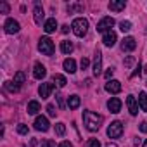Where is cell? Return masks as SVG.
Returning <instances> with one entry per match:
<instances>
[{"mask_svg":"<svg viewBox=\"0 0 147 147\" xmlns=\"http://www.w3.org/2000/svg\"><path fill=\"white\" fill-rule=\"evenodd\" d=\"M54 42L49 38V36H42L40 38V42H38V50L42 52V54H45V55H52L54 54Z\"/></svg>","mask_w":147,"mask_h":147,"instance_id":"cell-3","label":"cell"},{"mask_svg":"<svg viewBox=\"0 0 147 147\" xmlns=\"http://www.w3.org/2000/svg\"><path fill=\"white\" fill-rule=\"evenodd\" d=\"M106 90H107L109 94H119V92H121V83H119L118 80H109V82L106 83Z\"/></svg>","mask_w":147,"mask_h":147,"instance_id":"cell-13","label":"cell"},{"mask_svg":"<svg viewBox=\"0 0 147 147\" xmlns=\"http://www.w3.org/2000/svg\"><path fill=\"white\" fill-rule=\"evenodd\" d=\"M80 104H82V100H80L78 95H69V97H67V107H69V109H78Z\"/></svg>","mask_w":147,"mask_h":147,"instance_id":"cell-18","label":"cell"},{"mask_svg":"<svg viewBox=\"0 0 147 147\" xmlns=\"http://www.w3.org/2000/svg\"><path fill=\"white\" fill-rule=\"evenodd\" d=\"M24 80H26V76H24V73H23V71H18L16 75H14V83H16V85L21 87V85L24 83Z\"/></svg>","mask_w":147,"mask_h":147,"instance_id":"cell-24","label":"cell"},{"mask_svg":"<svg viewBox=\"0 0 147 147\" xmlns=\"http://www.w3.org/2000/svg\"><path fill=\"white\" fill-rule=\"evenodd\" d=\"M144 71H145V73H147V64H145V67H144Z\"/></svg>","mask_w":147,"mask_h":147,"instance_id":"cell-45","label":"cell"},{"mask_svg":"<svg viewBox=\"0 0 147 147\" xmlns=\"http://www.w3.org/2000/svg\"><path fill=\"white\" fill-rule=\"evenodd\" d=\"M33 18H35V23H36V24H42V21H43V7L40 5V2H35Z\"/></svg>","mask_w":147,"mask_h":147,"instance_id":"cell-12","label":"cell"},{"mask_svg":"<svg viewBox=\"0 0 147 147\" xmlns=\"http://www.w3.org/2000/svg\"><path fill=\"white\" fill-rule=\"evenodd\" d=\"M0 11H2V14H9V5H7V2H2V4H0Z\"/></svg>","mask_w":147,"mask_h":147,"instance_id":"cell-34","label":"cell"},{"mask_svg":"<svg viewBox=\"0 0 147 147\" xmlns=\"http://www.w3.org/2000/svg\"><path fill=\"white\" fill-rule=\"evenodd\" d=\"M73 50H75V45H73L69 40L61 42V52H62V54H71Z\"/></svg>","mask_w":147,"mask_h":147,"instance_id":"cell-21","label":"cell"},{"mask_svg":"<svg viewBox=\"0 0 147 147\" xmlns=\"http://www.w3.org/2000/svg\"><path fill=\"white\" fill-rule=\"evenodd\" d=\"M123 135V125L119 121H113L109 126H107V137L109 138H118Z\"/></svg>","mask_w":147,"mask_h":147,"instance_id":"cell-4","label":"cell"},{"mask_svg":"<svg viewBox=\"0 0 147 147\" xmlns=\"http://www.w3.org/2000/svg\"><path fill=\"white\" fill-rule=\"evenodd\" d=\"M80 66H82V69H87V67H88V59L83 57V59L80 61Z\"/></svg>","mask_w":147,"mask_h":147,"instance_id":"cell-36","label":"cell"},{"mask_svg":"<svg viewBox=\"0 0 147 147\" xmlns=\"http://www.w3.org/2000/svg\"><path fill=\"white\" fill-rule=\"evenodd\" d=\"M47 113H49V116H55V113H57L55 111V106L54 104H49L47 106Z\"/></svg>","mask_w":147,"mask_h":147,"instance_id":"cell-32","label":"cell"},{"mask_svg":"<svg viewBox=\"0 0 147 147\" xmlns=\"http://www.w3.org/2000/svg\"><path fill=\"white\" fill-rule=\"evenodd\" d=\"M28 131H30V130H28L26 125H18V133H19V135H28Z\"/></svg>","mask_w":147,"mask_h":147,"instance_id":"cell-30","label":"cell"},{"mask_svg":"<svg viewBox=\"0 0 147 147\" xmlns=\"http://www.w3.org/2000/svg\"><path fill=\"white\" fill-rule=\"evenodd\" d=\"M52 90H54V83H42L38 87V94H40L42 99H49L50 94H52Z\"/></svg>","mask_w":147,"mask_h":147,"instance_id":"cell-8","label":"cell"},{"mask_svg":"<svg viewBox=\"0 0 147 147\" xmlns=\"http://www.w3.org/2000/svg\"><path fill=\"white\" fill-rule=\"evenodd\" d=\"M40 147H55V142L54 140H50V138H45L43 142H42V145Z\"/></svg>","mask_w":147,"mask_h":147,"instance_id":"cell-31","label":"cell"},{"mask_svg":"<svg viewBox=\"0 0 147 147\" xmlns=\"http://www.w3.org/2000/svg\"><path fill=\"white\" fill-rule=\"evenodd\" d=\"M142 147H147V140H145V142H144V145H142Z\"/></svg>","mask_w":147,"mask_h":147,"instance_id":"cell-44","label":"cell"},{"mask_svg":"<svg viewBox=\"0 0 147 147\" xmlns=\"http://www.w3.org/2000/svg\"><path fill=\"white\" fill-rule=\"evenodd\" d=\"M126 106H128V111H130L131 116L138 114V102H137V99L133 95H128L126 97Z\"/></svg>","mask_w":147,"mask_h":147,"instance_id":"cell-10","label":"cell"},{"mask_svg":"<svg viewBox=\"0 0 147 147\" xmlns=\"http://www.w3.org/2000/svg\"><path fill=\"white\" fill-rule=\"evenodd\" d=\"M55 97H57V102H59V107H64V102H62V95H61V94H57Z\"/></svg>","mask_w":147,"mask_h":147,"instance_id":"cell-40","label":"cell"},{"mask_svg":"<svg viewBox=\"0 0 147 147\" xmlns=\"http://www.w3.org/2000/svg\"><path fill=\"white\" fill-rule=\"evenodd\" d=\"M100 73H102V54L97 50V54H95V61H94V75L99 76Z\"/></svg>","mask_w":147,"mask_h":147,"instance_id":"cell-16","label":"cell"},{"mask_svg":"<svg viewBox=\"0 0 147 147\" xmlns=\"http://www.w3.org/2000/svg\"><path fill=\"white\" fill-rule=\"evenodd\" d=\"M87 147H100L99 138H88L87 140Z\"/></svg>","mask_w":147,"mask_h":147,"instance_id":"cell-29","label":"cell"},{"mask_svg":"<svg viewBox=\"0 0 147 147\" xmlns=\"http://www.w3.org/2000/svg\"><path fill=\"white\" fill-rule=\"evenodd\" d=\"M59 147H73V144H71V142H67V140H64V142H61V144H59Z\"/></svg>","mask_w":147,"mask_h":147,"instance_id":"cell-41","label":"cell"},{"mask_svg":"<svg viewBox=\"0 0 147 147\" xmlns=\"http://www.w3.org/2000/svg\"><path fill=\"white\" fill-rule=\"evenodd\" d=\"M71 30H73V33H75L76 36H85L87 31H88V21L83 19V18H76L75 21H73V24H71Z\"/></svg>","mask_w":147,"mask_h":147,"instance_id":"cell-2","label":"cell"},{"mask_svg":"<svg viewBox=\"0 0 147 147\" xmlns=\"http://www.w3.org/2000/svg\"><path fill=\"white\" fill-rule=\"evenodd\" d=\"M121 49H123L125 52H131V50H135V49H137V42H135V38H133V36H126V38H123V42H121Z\"/></svg>","mask_w":147,"mask_h":147,"instance_id":"cell-7","label":"cell"},{"mask_svg":"<svg viewBox=\"0 0 147 147\" xmlns=\"http://www.w3.org/2000/svg\"><path fill=\"white\" fill-rule=\"evenodd\" d=\"M138 106H140L142 111L147 113V94H145V92H140V94H138Z\"/></svg>","mask_w":147,"mask_h":147,"instance_id":"cell-23","label":"cell"},{"mask_svg":"<svg viewBox=\"0 0 147 147\" xmlns=\"http://www.w3.org/2000/svg\"><path fill=\"white\" fill-rule=\"evenodd\" d=\"M4 87H5V90H9V92H19V85H16V83H11V82H7V83H4Z\"/></svg>","mask_w":147,"mask_h":147,"instance_id":"cell-26","label":"cell"},{"mask_svg":"<svg viewBox=\"0 0 147 147\" xmlns=\"http://www.w3.org/2000/svg\"><path fill=\"white\" fill-rule=\"evenodd\" d=\"M116 40H118V36H116V33H114V31L104 33L102 42H104V45H106V47H114V45H116Z\"/></svg>","mask_w":147,"mask_h":147,"instance_id":"cell-15","label":"cell"},{"mask_svg":"<svg viewBox=\"0 0 147 147\" xmlns=\"http://www.w3.org/2000/svg\"><path fill=\"white\" fill-rule=\"evenodd\" d=\"M107 109L111 111V113H119L121 111V100L118 99V97H111L109 99V102H107Z\"/></svg>","mask_w":147,"mask_h":147,"instance_id":"cell-14","label":"cell"},{"mask_svg":"<svg viewBox=\"0 0 147 147\" xmlns=\"http://www.w3.org/2000/svg\"><path fill=\"white\" fill-rule=\"evenodd\" d=\"M43 30H45V33H54V31L57 30V21H55V18L47 19L45 24H43Z\"/></svg>","mask_w":147,"mask_h":147,"instance_id":"cell-17","label":"cell"},{"mask_svg":"<svg viewBox=\"0 0 147 147\" xmlns=\"http://www.w3.org/2000/svg\"><path fill=\"white\" fill-rule=\"evenodd\" d=\"M114 26V19L113 18H102L99 23H97V31H100V33H109V31H113L111 28Z\"/></svg>","mask_w":147,"mask_h":147,"instance_id":"cell-5","label":"cell"},{"mask_svg":"<svg viewBox=\"0 0 147 147\" xmlns=\"http://www.w3.org/2000/svg\"><path fill=\"white\" fill-rule=\"evenodd\" d=\"M45 75H47L45 66H43L42 62H36L35 67H33V76H35L36 80H42V78H45Z\"/></svg>","mask_w":147,"mask_h":147,"instance_id":"cell-11","label":"cell"},{"mask_svg":"<svg viewBox=\"0 0 147 147\" xmlns=\"http://www.w3.org/2000/svg\"><path fill=\"white\" fill-rule=\"evenodd\" d=\"M138 128H140V131H142V133H147V121H142Z\"/></svg>","mask_w":147,"mask_h":147,"instance_id":"cell-38","label":"cell"},{"mask_svg":"<svg viewBox=\"0 0 147 147\" xmlns=\"http://www.w3.org/2000/svg\"><path fill=\"white\" fill-rule=\"evenodd\" d=\"M133 62H135V59H133L131 55H128V57L125 59V67H130V66H131Z\"/></svg>","mask_w":147,"mask_h":147,"instance_id":"cell-35","label":"cell"},{"mask_svg":"<svg viewBox=\"0 0 147 147\" xmlns=\"http://www.w3.org/2000/svg\"><path fill=\"white\" fill-rule=\"evenodd\" d=\"M62 66H64L66 73H69V75H73V73L76 71V62H75V59H66Z\"/></svg>","mask_w":147,"mask_h":147,"instance_id":"cell-20","label":"cell"},{"mask_svg":"<svg viewBox=\"0 0 147 147\" xmlns=\"http://www.w3.org/2000/svg\"><path fill=\"white\" fill-rule=\"evenodd\" d=\"M55 133H57L59 137H62V135L66 133V125H64V123H57V125H55Z\"/></svg>","mask_w":147,"mask_h":147,"instance_id":"cell-28","label":"cell"},{"mask_svg":"<svg viewBox=\"0 0 147 147\" xmlns=\"http://www.w3.org/2000/svg\"><path fill=\"white\" fill-rule=\"evenodd\" d=\"M140 73H142V66H140V64H137V67H135V71L130 75V78H135L137 75H140Z\"/></svg>","mask_w":147,"mask_h":147,"instance_id":"cell-33","label":"cell"},{"mask_svg":"<svg viewBox=\"0 0 147 147\" xmlns=\"http://www.w3.org/2000/svg\"><path fill=\"white\" fill-rule=\"evenodd\" d=\"M40 111V102L38 100H30L28 102V114H36Z\"/></svg>","mask_w":147,"mask_h":147,"instance_id":"cell-22","label":"cell"},{"mask_svg":"<svg viewBox=\"0 0 147 147\" xmlns=\"http://www.w3.org/2000/svg\"><path fill=\"white\" fill-rule=\"evenodd\" d=\"M106 147H118V145H116V144H111V142H109V144H107Z\"/></svg>","mask_w":147,"mask_h":147,"instance_id":"cell-43","label":"cell"},{"mask_svg":"<svg viewBox=\"0 0 147 147\" xmlns=\"http://www.w3.org/2000/svg\"><path fill=\"white\" fill-rule=\"evenodd\" d=\"M102 121H104V118L100 114H97V113H92V111L83 113V125H85V128L88 131H97L100 128Z\"/></svg>","mask_w":147,"mask_h":147,"instance_id":"cell-1","label":"cell"},{"mask_svg":"<svg viewBox=\"0 0 147 147\" xmlns=\"http://www.w3.org/2000/svg\"><path fill=\"white\" fill-rule=\"evenodd\" d=\"M67 11H69V12H71V11H83V5H69Z\"/></svg>","mask_w":147,"mask_h":147,"instance_id":"cell-37","label":"cell"},{"mask_svg":"<svg viewBox=\"0 0 147 147\" xmlns=\"http://www.w3.org/2000/svg\"><path fill=\"white\" fill-rule=\"evenodd\" d=\"M52 80H54V83H55L57 87H64V85L67 83V82H66V78H64L62 75H54V76H52Z\"/></svg>","mask_w":147,"mask_h":147,"instance_id":"cell-25","label":"cell"},{"mask_svg":"<svg viewBox=\"0 0 147 147\" xmlns=\"http://www.w3.org/2000/svg\"><path fill=\"white\" fill-rule=\"evenodd\" d=\"M61 31H62V33H69V26H67V24L61 26Z\"/></svg>","mask_w":147,"mask_h":147,"instance_id":"cell-42","label":"cell"},{"mask_svg":"<svg viewBox=\"0 0 147 147\" xmlns=\"http://www.w3.org/2000/svg\"><path fill=\"white\" fill-rule=\"evenodd\" d=\"M4 28H5V33H9V35H14V33H18L19 31V23L16 21V19H7L5 21V24H4Z\"/></svg>","mask_w":147,"mask_h":147,"instance_id":"cell-6","label":"cell"},{"mask_svg":"<svg viewBox=\"0 0 147 147\" xmlns=\"http://www.w3.org/2000/svg\"><path fill=\"white\" fill-rule=\"evenodd\" d=\"M50 128V125H49V119L45 118V116H38L36 119H35V130H38V131H47Z\"/></svg>","mask_w":147,"mask_h":147,"instance_id":"cell-9","label":"cell"},{"mask_svg":"<svg viewBox=\"0 0 147 147\" xmlns=\"http://www.w3.org/2000/svg\"><path fill=\"white\" fill-rule=\"evenodd\" d=\"M113 75H114V69H113V67H111V69H107V71H106V73H104V76H106V78H107V80H109V78H111V76H113Z\"/></svg>","mask_w":147,"mask_h":147,"instance_id":"cell-39","label":"cell"},{"mask_svg":"<svg viewBox=\"0 0 147 147\" xmlns=\"http://www.w3.org/2000/svg\"><path fill=\"white\" fill-rule=\"evenodd\" d=\"M125 0H119V2H118V0H111V2H109V9L111 11H114V12H119V11H123L125 9Z\"/></svg>","mask_w":147,"mask_h":147,"instance_id":"cell-19","label":"cell"},{"mask_svg":"<svg viewBox=\"0 0 147 147\" xmlns=\"http://www.w3.org/2000/svg\"><path fill=\"white\" fill-rule=\"evenodd\" d=\"M119 30H121L123 33L130 31V30H131V23H130V21H121V23H119Z\"/></svg>","mask_w":147,"mask_h":147,"instance_id":"cell-27","label":"cell"}]
</instances>
